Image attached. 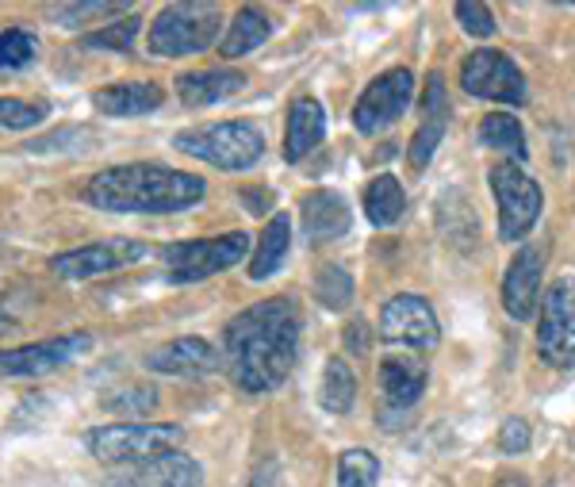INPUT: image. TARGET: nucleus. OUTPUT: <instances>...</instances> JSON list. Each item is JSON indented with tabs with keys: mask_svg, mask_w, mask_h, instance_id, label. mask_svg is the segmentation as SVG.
<instances>
[{
	"mask_svg": "<svg viewBox=\"0 0 575 487\" xmlns=\"http://www.w3.org/2000/svg\"><path fill=\"white\" fill-rule=\"evenodd\" d=\"M300 330L303 315L288 296L246 307L238 319L227 322V338H223V365L230 384L246 396H266L281 388L300 353Z\"/></svg>",
	"mask_w": 575,
	"mask_h": 487,
	"instance_id": "obj_1",
	"label": "nucleus"
},
{
	"mask_svg": "<svg viewBox=\"0 0 575 487\" xmlns=\"http://www.w3.org/2000/svg\"><path fill=\"white\" fill-rule=\"evenodd\" d=\"M207 181L204 177L181 173V169L154 166V161H131L97 173L84 184V200L100 212H146V215H169L184 212L196 200H204Z\"/></svg>",
	"mask_w": 575,
	"mask_h": 487,
	"instance_id": "obj_2",
	"label": "nucleus"
},
{
	"mask_svg": "<svg viewBox=\"0 0 575 487\" xmlns=\"http://www.w3.org/2000/svg\"><path fill=\"white\" fill-rule=\"evenodd\" d=\"M173 146L181 154L196 161H207L215 169H243L258 166L266 154V135L253 123L235 120V123H207V127H189L173 138Z\"/></svg>",
	"mask_w": 575,
	"mask_h": 487,
	"instance_id": "obj_3",
	"label": "nucleus"
},
{
	"mask_svg": "<svg viewBox=\"0 0 575 487\" xmlns=\"http://www.w3.org/2000/svg\"><path fill=\"white\" fill-rule=\"evenodd\" d=\"M184 430L177 422H120L89 434V453L100 465H146L166 453H177Z\"/></svg>",
	"mask_w": 575,
	"mask_h": 487,
	"instance_id": "obj_4",
	"label": "nucleus"
},
{
	"mask_svg": "<svg viewBox=\"0 0 575 487\" xmlns=\"http://www.w3.org/2000/svg\"><path fill=\"white\" fill-rule=\"evenodd\" d=\"M219 8L215 4H169L150 27V54L158 58H189L204 54L219 38Z\"/></svg>",
	"mask_w": 575,
	"mask_h": 487,
	"instance_id": "obj_5",
	"label": "nucleus"
},
{
	"mask_svg": "<svg viewBox=\"0 0 575 487\" xmlns=\"http://www.w3.org/2000/svg\"><path fill=\"white\" fill-rule=\"evenodd\" d=\"M246 253H250V235H246V230H227V235H215V238H192V242L166 246L161 261H166L173 281L196 284L223 273V269H235Z\"/></svg>",
	"mask_w": 575,
	"mask_h": 487,
	"instance_id": "obj_6",
	"label": "nucleus"
},
{
	"mask_svg": "<svg viewBox=\"0 0 575 487\" xmlns=\"http://www.w3.org/2000/svg\"><path fill=\"white\" fill-rule=\"evenodd\" d=\"M492 192L499 204V238L503 242H518L533 230V223L541 219V189L522 166L515 161H499L492 169Z\"/></svg>",
	"mask_w": 575,
	"mask_h": 487,
	"instance_id": "obj_7",
	"label": "nucleus"
},
{
	"mask_svg": "<svg viewBox=\"0 0 575 487\" xmlns=\"http://www.w3.org/2000/svg\"><path fill=\"white\" fill-rule=\"evenodd\" d=\"M538 353L553 369H575V276L549 284L541 304Z\"/></svg>",
	"mask_w": 575,
	"mask_h": 487,
	"instance_id": "obj_8",
	"label": "nucleus"
},
{
	"mask_svg": "<svg viewBox=\"0 0 575 487\" xmlns=\"http://www.w3.org/2000/svg\"><path fill=\"white\" fill-rule=\"evenodd\" d=\"M461 89L469 97L495 100V104H526V77L503 50H472L461 66Z\"/></svg>",
	"mask_w": 575,
	"mask_h": 487,
	"instance_id": "obj_9",
	"label": "nucleus"
},
{
	"mask_svg": "<svg viewBox=\"0 0 575 487\" xmlns=\"http://www.w3.org/2000/svg\"><path fill=\"white\" fill-rule=\"evenodd\" d=\"M410 92H415V73L410 69H387L380 73L369 89L361 92V100L353 104V127L361 135H380L387 131L410 104Z\"/></svg>",
	"mask_w": 575,
	"mask_h": 487,
	"instance_id": "obj_10",
	"label": "nucleus"
},
{
	"mask_svg": "<svg viewBox=\"0 0 575 487\" xmlns=\"http://www.w3.org/2000/svg\"><path fill=\"white\" fill-rule=\"evenodd\" d=\"M380 335H384L387 342H395V346L433 350L438 338H441V330H438V315H433V307L426 304L422 296L403 292V296L387 299V304L380 307Z\"/></svg>",
	"mask_w": 575,
	"mask_h": 487,
	"instance_id": "obj_11",
	"label": "nucleus"
},
{
	"mask_svg": "<svg viewBox=\"0 0 575 487\" xmlns=\"http://www.w3.org/2000/svg\"><path fill=\"white\" fill-rule=\"evenodd\" d=\"M92 350V335L77 330V335L46 338V342H31L20 350H0V373L4 376H43L54 369L69 365V361L84 358Z\"/></svg>",
	"mask_w": 575,
	"mask_h": 487,
	"instance_id": "obj_12",
	"label": "nucleus"
},
{
	"mask_svg": "<svg viewBox=\"0 0 575 487\" xmlns=\"http://www.w3.org/2000/svg\"><path fill=\"white\" fill-rule=\"evenodd\" d=\"M146 258L143 242H131V238H104V242H89L81 250L58 253L50 261V269L66 281H89V276H104L115 269L131 265V261Z\"/></svg>",
	"mask_w": 575,
	"mask_h": 487,
	"instance_id": "obj_13",
	"label": "nucleus"
},
{
	"mask_svg": "<svg viewBox=\"0 0 575 487\" xmlns=\"http://www.w3.org/2000/svg\"><path fill=\"white\" fill-rule=\"evenodd\" d=\"M541 269H545V250L541 246H522L510 258L507 276H503V307L515 322L533 319L541 304Z\"/></svg>",
	"mask_w": 575,
	"mask_h": 487,
	"instance_id": "obj_14",
	"label": "nucleus"
},
{
	"mask_svg": "<svg viewBox=\"0 0 575 487\" xmlns=\"http://www.w3.org/2000/svg\"><path fill=\"white\" fill-rule=\"evenodd\" d=\"M426 365L418 358H407V353H387L380 361V373H376V384H380V411L392 407V411H410V407L422 399L426 392Z\"/></svg>",
	"mask_w": 575,
	"mask_h": 487,
	"instance_id": "obj_15",
	"label": "nucleus"
},
{
	"mask_svg": "<svg viewBox=\"0 0 575 487\" xmlns=\"http://www.w3.org/2000/svg\"><path fill=\"white\" fill-rule=\"evenodd\" d=\"M219 365V353L204 338H173V342L146 353V369L161 376H207Z\"/></svg>",
	"mask_w": 575,
	"mask_h": 487,
	"instance_id": "obj_16",
	"label": "nucleus"
},
{
	"mask_svg": "<svg viewBox=\"0 0 575 487\" xmlns=\"http://www.w3.org/2000/svg\"><path fill=\"white\" fill-rule=\"evenodd\" d=\"M349 223H353V215H349V204L338 196V192L315 189L300 200V227L311 246L341 238L349 230Z\"/></svg>",
	"mask_w": 575,
	"mask_h": 487,
	"instance_id": "obj_17",
	"label": "nucleus"
},
{
	"mask_svg": "<svg viewBox=\"0 0 575 487\" xmlns=\"http://www.w3.org/2000/svg\"><path fill=\"white\" fill-rule=\"evenodd\" d=\"M446 81H441V73H430L422 92V127L415 131V143H410V169H426L433 161V150L446 138Z\"/></svg>",
	"mask_w": 575,
	"mask_h": 487,
	"instance_id": "obj_18",
	"label": "nucleus"
},
{
	"mask_svg": "<svg viewBox=\"0 0 575 487\" xmlns=\"http://www.w3.org/2000/svg\"><path fill=\"white\" fill-rule=\"evenodd\" d=\"M166 100L161 84L154 81H123V84H108V89L92 92V104L100 115H115V120H135L146 115Z\"/></svg>",
	"mask_w": 575,
	"mask_h": 487,
	"instance_id": "obj_19",
	"label": "nucleus"
},
{
	"mask_svg": "<svg viewBox=\"0 0 575 487\" xmlns=\"http://www.w3.org/2000/svg\"><path fill=\"white\" fill-rule=\"evenodd\" d=\"M115 487H200V465L189 453H166L158 461L135 465L115 480Z\"/></svg>",
	"mask_w": 575,
	"mask_h": 487,
	"instance_id": "obj_20",
	"label": "nucleus"
},
{
	"mask_svg": "<svg viewBox=\"0 0 575 487\" xmlns=\"http://www.w3.org/2000/svg\"><path fill=\"white\" fill-rule=\"evenodd\" d=\"M326 135V112L318 100L300 97L292 107H288V127H284V158L300 161L323 143Z\"/></svg>",
	"mask_w": 575,
	"mask_h": 487,
	"instance_id": "obj_21",
	"label": "nucleus"
},
{
	"mask_svg": "<svg viewBox=\"0 0 575 487\" xmlns=\"http://www.w3.org/2000/svg\"><path fill=\"white\" fill-rule=\"evenodd\" d=\"M243 89H246V73H238V69H196V73L177 77V97L189 107L219 104V100L235 97V92Z\"/></svg>",
	"mask_w": 575,
	"mask_h": 487,
	"instance_id": "obj_22",
	"label": "nucleus"
},
{
	"mask_svg": "<svg viewBox=\"0 0 575 487\" xmlns=\"http://www.w3.org/2000/svg\"><path fill=\"white\" fill-rule=\"evenodd\" d=\"M288 246H292V219H288L284 212H277L258 238V250H253V261H250V281H269L273 273H281Z\"/></svg>",
	"mask_w": 575,
	"mask_h": 487,
	"instance_id": "obj_23",
	"label": "nucleus"
},
{
	"mask_svg": "<svg viewBox=\"0 0 575 487\" xmlns=\"http://www.w3.org/2000/svg\"><path fill=\"white\" fill-rule=\"evenodd\" d=\"M269 35H273V20H269L266 12H258V8H238V15L230 20V31L219 43V54L227 61H235L243 58V54L258 50Z\"/></svg>",
	"mask_w": 575,
	"mask_h": 487,
	"instance_id": "obj_24",
	"label": "nucleus"
},
{
	"mask_svg": "<svg viewBox=\"0 0 575 487\" xmlns=\"http://www.w3.org/2000/svg\"><path fill=\"white\" fill-rule=\"evenodd\" d=\"M403 207H407L403 184L395 181L392 173L372 177L369 189H364V215H369L372 227H392V223H399L403 219Z\"/></svg>",
	"mask_w": 575,
	"mask_h": 487,
	"instance_id": "obj_25",
	"label": "nucleus"
},
{
	"mask_svg": "<svg viewBox=\"0 0 575 487\" xmlns=\"http://www.w3.org/2000/svg\"><path fill=\"white\" fill-rule=\"evenodd\" d=\"M480 143H484L487 150L515 154L518 161L526 158V131H522V123H518V115H510V112L484 115V123H480Z\"/></svg>",
	"mask_w": 575,
	"mask_h": 487,
	"instance_id": "obj_26",
	"label": "nucleus"
},
{
	"mask_svg": "<svg viewBox=\"0 0 575 487\" xmlns=\"http://www.w3.org/2000/svg\"><path fill=\"white\" fill-rule=\"evenodd\" d=\"M357 399V381L349 373V365L341 358H330V365L323 369V407L330 415H346Z\"/></svg>",
	"mask_w": 575,
	"mask_h": 487,
	"instance_id": "obj_27",
	"label": "nucleus"
},
{
	"mask_svg": "<svg viewBox=\"0 0 575 487\" xmlns=\"http://www.w3.org/2000/svg\"><path fill=\"white\" fill-rule=\"evenodd\" d=\"M315 299L326 312H346L353 304V276L341 265H323L315 273Z\"/></svg>",
	"mask_w": 575,
	"mask_h": 487,
	"instance_id": "obj_28",
	"label": "nucleus"
},
{
	"mask_svg": "<svg viewBox=\"0 0 575 487\" xmlns=\"http://www.w3.org/2000/svg\"><path fill=\"white\" fill-rule=\"evenodd\" d=\"M138 23H143V20L127 15V20L108 23V27L92 31V35H81V50H120V54H127L131 46H135Z\"/></svg>",
	"mask_w": 575,
	"mask_h": 487,
	"instance_id": "obj_29",
	"label": "nucleus"
},
{
	"mask_svg": "<svg viewBox=\"0 0 575 487\" xmlns=\"http://www.w3.org/2000/svg\"><path fill=\"white\" fill-rule=\"evenodd\" d=\"M380 465L369 450H346L338 461V484L341 487H376Z\"/></svg>",
	"mask_w": 575,
	"mask_h": 487,
	"instance_id": "obj_30",
	"label": "nucleus"
},
{
	"mask_svg": "<svg viewBox=\"0 0 575 487\" xmlns=\"http://www.w3.org/2000/svg\"><path fill=\"white\" fill-rule=\"evenodd\" d=\"M35 61V35L23 27L0 31V69H23Z\"/></svg>",
	"mask_w": 575,
	"mask_h": 487,
	"instance_id": "obj_31",
	"label": "nucleus"
},
{
	"mask_svg": "<svg viewBox=\"0 0 575 487\" xmlns=\"http://www.w3.org/2000/svg\"><path fill=\"white\" fill-rule=\"evenodd\" d=\"M127 4H120V0H89V4H58L54 8V20L61 23V27H84L89 20H104V15H120Z\"/></svg>",
	"mask_w": 575,
	"mask_h": 487,
	"instance_id": "obj_32",
	"label": "nucleus"
},
{
	"mask_svg": "<svg viewBox=\"0 0 575 487\" xmlns=\"http://www.w3.org/2000/svg\"><path fill=\"white\" fill-rule=\"evenodd\" d=\"M100 404H104V411L115 415H146L158 407V396H154V388H123L115 396H104Z\"/></svg>",
	"mask_w": 575,
	"mask_h": 487,
	"instance_id": "obj_33",
	"label": "nucleus"
},
{
	"mask_svg": "<svg viewBox=\"0 0 575 487\" xmlns=\"http://www.w3.org/2000/svg\"><path fill=\"white\" fill-rule=\"evenodd\" d=\"M46 120V104H23V100H0V131H27Z\"/></svg>",
	"mask_w": 575,
	"mask_h": 487,
	"instance_id": "obj_34",
	"label": "nucleus"
},
{
	"mask_svg": "<svg viewBox=\"0 0 575 487\" xmlns=\"http://www.w3.org/2000/svg\"><path fill=\"white\" fill-rule=\"evenodd\" d=\"M456 20H461V27L469 31V35H476V38L495 35V15H492V8L476 4V0H461V4H456Z\"/></svg>",
	"mask_w": 575,
	"mask_h": 487,
	"instance_id": "obj_35",
	"label": "nucleus"
},
{
	"mask_svg": "<svg viewBox=\"0 0 575 487\" xmlns=\"http://www.w3.org/2000/svg\"><path fill=\"white\" fill-rule=\"evenodd\" d=\"M530 422L526 419H507L499 427V453H507V457H518V453L530 450Z\"/></svg>",
	"mask_w": 575,
	"mask_h": 487,
	"instance_id": "obj_36",
	"label": "nucleus"
},
{
	"mask_svg": "<svg viewBox=\"0 0 575 487\" xmlns=\"http://www.w3.org/2000/svg\"><path fill=\"white\" fill-rule=\"evenodd\" d=\"M346 350L357 353V358H364V353L372 350V330L364 319H349L346 322Z\"/></svg>",
	"mask_w": 575,
	"mask_h": 487,
	"instance_id": "obj_37",
	"label": "nucleus"
},
{
	"mask_svg": "<svg viewBox=\"0 0 575 487\" xmlns=\"http://www.w3.org/2000/svg\"><path fill=\"white\" fill-rule=\"evenodd\" d=\"M12 330H15V319L0 307V335H12Z\"/></svg>",
	"mask_w": 575,
	"mask_h": 487,
	"instance_id": "obj_38",
	"label": "nucleus"
},
{
	"mask_svg": "<svg viewBox=\"0 0 575 487\" xmlns=\"http://www.w3.org/2000/svg\"><path fill=\"white\" fill-rule=\"evenodd\" d=\"M495 487H530V480H526V476H503Z\"/></svg>",
	"mask_w": 575,
	"mask_h": 487,
	"instance_id": "obj_39",
	"label": "nucleus"
},
{
	"mask_svg": "<svg viewBox=\"0 0 575 487\" xmlns=\"http://www.w3.org/2000/svg\"><path fill=\"white\" fill-rule=\"evenodd\" d=\"M112 487H115V484H112Z\"/></svg>",
	"mask_w": 575,
	"mask_h": 487,
	"instance_id": "obj_40",
	"label": "nucleus"
}]
</instances>
